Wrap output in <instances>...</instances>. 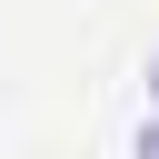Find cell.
I'll return each instance as SVG.
<instances>
[{
    "label": "cell",
    "instance_id": "obj_2",
    "mask_svg": "<svg viewBox=\"0 0 159 159\" xmlns=\"http://www.w3.org/2000/svg\"><path fill=\"white\" fill-rule=\"evenodd\" d=\"M139 159H159V129H149V149H139Z\"/></svg>",
    "mask_w": 159,
    "mask_h": 159
},
{
    "label": "cell",
    "instance_id": "obj_1",
    "mask_svg": "<svg viewBox=\"0 0 159 159\" xmlns=\"http://www.w3.org/2000/svg\"><path fill=\"white\" fill-rule=\"evenodd\" d=\"M149 99H159V60H149Z\"/></svg>",
    "mask_w": 159,
    "mask_h": 159
}]
</instances>
